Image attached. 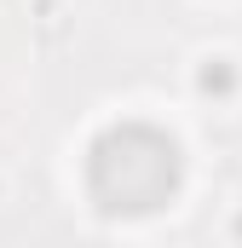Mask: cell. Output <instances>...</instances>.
<instances>
[{"label":"cell","instance_id":"6da1fadb","mask_svg":"<svg viewBox=\"0 0 242 248\" xmlns=\"http://www.w3.org/2000/svg\"><path fill=\"white\" fill-rule=\"evenodd\" d=\"M87 190L104 214H156L179 190V144L150 122H121L87 150Z\"/></svg>","mask_w":242,"mask_h":248}]
</instances>
